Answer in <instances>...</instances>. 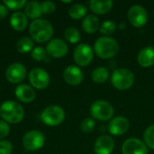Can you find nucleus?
<instances>
[{
	"instance_id": "25",
	"label": "nucleus",
	"mask_w": 154,
	"mask_h": 154,
	"mask_svg": "<svg viewBox=\"0 0 154 154\" xmlns=\"http://www.w3.org/2000/svg\"><path fill=\"white\" fill-rule=\"evenodd\" d=\"M109 78V71L106 68L98 67L95 69L92 72V79L95 83H104Z\"/></svg>"
},
{
	"instance_id": "12",
	"label": "nucleus",
	"mask_w": 154,
	"mask_h": 154,
	"mask_svg": "<svg viewBox=\"0 0 154 154\" xmlns=\"http://www.w3.org/2000/svg\"><path fill=\"white\" fill-rule=\"evenodd\" d=\"M69 51L68 44L61 39H52L46 46V51L49 56L55 59H60L64 57Z\"/></svg>"
},
{
	"instance_id": "21",
	"label": "nucleus",
	"mask_w": 154,
	"mask_h": 154,
	"mask_svg": "<svg viewBox=\"0 0 154 154\" xmlns=\"http://www.w3.org/2000/svg\"><path fill=\"white\" fill-rule=\"evenodd\" d=\"M24 14L30 19H32V20L39 19L42 14V8H41V3L37 1L27 2L24 6Z\"/></svg>"
},
{
	"instance_id": "8",
	"label": "nucleus",
	"mask_w": 154,
	"mask_h": 154,
	"mask_svg": "<svg viewBox=\"0 0 154 154\" xmlns=\"http://www.w3.org/2000/svg\"><path fill=\"white\" fill-rule=\"evenodd\" d=\"M29 81L33 88L42 90L46 88L50 84V75L42 68L32 69L29 72Z\"/></svg>"
},
{
	"instance_id": "14",
	"label": "nucleus",
	"mask_w": 154,
	"mask_h": 154,
	"mask_svg": "<svg viewBox=\"0 0 154 154\" xmlns=\"http://www.w3.org/2000/svg\"><path fill=\"white\" fill-rule=\"evenodd\" d=\"M63 79L66 83L71 86H78L83 80V73L81 69L74 65L68 66L63 71Z\"/></svg>"
},
{
	"instance_id": "9",
	"label": "nucleus",
	"mask_w": 154,
	"mask_h": 154,
	"mask_svg": "<svg viewBox=\"0 0 154 154\" xmlns=\"http://www.w3.org/2000/svg\"><path fill=\"white\" fill-rule=\"evenodd\" d=\"M73 58L77 65L80 67H87L92 62L93 51L91 47L86 43L79 44L73 52Z\"/></svg>"
},
{
	"instance_id": "33",
	"label": "nucleus",
	"mask_w": 154,
	"mask_h": 154,
	"mask_svg": "<svg viewBox=\"0 0 154 154\" xmlns=\"http://www.w3.org/2000/svg\"><path fill=\"white\" fill-rule=\"evenodd\" d=\"M14 151V146L11 142L7 140L0 141V154H12Z\"/></svg>"
},
{
	"instance_id": "31",
	"label": "nucleus",
	"mask_w": 154,
	"mask_h": 154,
	"mask_svg": "<svg viewBox=\"0 0 154 154\" xmlns=\"http://www.w3.org/2000/svg\"><path fill=\"white\" fill-rule=\"evenodd\" d=\"M96 126V123L95 120L93 118H86L82 121L81 125H80V129L82 132L84 133H91Z\"/></svg>"
},
{
	"instance_id": "30",
	"label": "nucleus",
	"mask_w": 154,
	"mask_h": 154,
	"mask_svg": "<svg viewBox=\"0 0 154 154\" xmlns=\"http://www.w3.org/2000/svg\"><path fill=\"white\" fill-rule=\"evenodd\" d=\"M3 3L7 7V9L17 11L24 7L27 2L25 0H4Z\"/></svg>"
},
{
	"instance_id": "16",
	"label": "nucleus",
	"mask_w": 154,
	"mask_h": 154,
	"mask_svg": "<svg viewBox=\"0 0 154 154\" xmlns=\"http://www.w3.org/2000/svg\"><path fill=\"white\" fill-rule=\"evenodd\" d=\"M14 94L16 98L23 103H32L36 97L34 88L28 84L18 85L14 89Z\"/></svg>"
},
{
	"instance_id": "3",
	"label": "nucleus",
	"mask_w": 154,
	"mask_h": 154,
	"mask_svg": "<svg viewBox=\"0 0 154 154\" xmlns=\"http://www.w3.org/2000/svg\"><path fill=\"white\" fill-rule=\"evenodd\" d=\"M94 51L100 59L108 60L117 54L119 51V45L115 39L103 36L95 42Z\"/></svg>"
},
{
	"instance_id": "1",
	"label": "nucleus",
	"mask_w": 154,
	"mask_h": 154,
	"mask_svg": "<svg viewBox=\"0 0 154 154\" xmlns=\"http://www.w3.org/2000/svg\"><path fill=\"white\" fill-rule=\"evenodd\" d=\"M29 32L33 42L44 43L51 38L53 34V27L51 23L42 18L33 20L29 25Z\"/></svg>"
},
{
	"instance_id": "7",
	"label": "nucleus",
	"mask_w": 154,
	"mask_h": 154,
	"mask_svg": "<svg viewBox=\"0 0 154 154\" xmlns=\"http://www.w3.org/2000/svg\"><path fill=\"white\" fill-rule=\"evenodd\" d=\"M45 143L44 134L37 130L27 132L23 137V145L26 151L36 152L42 149Z\"/></svg>"
},
{
	"instance_id": "2",
	"label": "nucleus",
	"mask_w": 154,
	"mask_h": 154,
	"mask_svg": "<svg viewBox=\"0 0 154 154\" xmlns=\"http://www.w3.org/2000/svg\"><path fill=\"white\" fill-rule=\"evenodd\" d=\"M0 116L7 124L16 125L23 121L24 111L19 103L13 100H6L0 106Z\"/></svg>"
},
{
	"instance_id": "24",
	"label": "nucleus",
	"mask_w": 154,
	"mask_h": 154,
	"mask_svg": "<svg viewBox=\"0 0 154 154\" xmlns=\"http://www.w3.org/2000/svg\"><path fill=\"white\" fill-rule=\"evenodd\" d=\"M87 13H88L87 7L81 4H75L71 5L69 9V14L74 20H79L85 17Z\"/></svg>"
},
{
	"instance_id": "18",
	"label": "nucleus",
	"mask_w": 154,
	"mask_h": 154,
	"mask_svg": "<svg viewBox=\"0 0 154 154\" xmlns=\"http://www.w3.org/2000/svg\"><path fill=\"white\" fill-rule=\"evenodd\" d=\"M138 63L143 68H150L154 65V47L148 46L142 49L137 56Z\"/></svg>"
},
{
	"instance_id": "5",
	"label": "nucleus",
	"mask_w": 154,
	"mask_h": 154,
	"mask_svg": "<svg viewBox=\"0 0 154 154\" xmlns=\"http://www.w3.org/2000/svg\"><path fill=\"white\" fill-rule=\"evenodd\" d=\"M41 119L48 126H57L64 121L65 112L59 106H50L43 109Z\"/></svg>"
},
{
	"instance_id": "10",
	"label": "nucleus",
	"mask_w": 154,
	"mask_h": 154,
	"mask_svg": "<svg viewBox=\"0 0 154 154\" xmlns=\"http://www.w3.org/2000/svg\"><path fill=\"white\" fill-rule=\"evenodd\" d=\"M5 79L12 84L21 83L26 77V68L20 62H14L9 65L5 73Z\"/></svg>"
},
{
	"instance_id": "6",
	"label": "nucleus",
	"mask_w": 154,
	"mask_h": 154,
	"mask_svg": "<svg viewBox=\"0 0 154 154\" xmlns=\"http://www.w3.org/2000/svg\"><path fill=\"white\" fill-rule=\"evenodd\" d=\"M90 115L97 120L107 121L114 116V107L106 100H97L90 106Z\"/></svg>"
},
{
	"instance_id": "27",
	"label": "nucleus",
	"mask_w": 154,
	"mask_h": 154,
	"mask_svg": "<svg viewBox=\"0 0 154 154\" xmlns=\"http://www.w3.org/2000/svg\"><path fill=\"white\" fill-rule=\"evenodd\" d=\"M99 30H100V32L102 34H104L106 37H108V36L112 35L116 32V24L112 20H106V21H105L101 24Z\"/></svg>"
},
{
	"instance_id": "35",
	"label": "nucleus",
	"mask_w": 154,
	"mask_h": 154,
	"mask_svg": "<svg viewBox=\"0 0 154 154\" xmlns=\"http://www.w3.org/2000/svg\"><path fill=\"white\" fill-rule=\"evenodd\" d=\"M8 14V9L4 4H0V20L5 18Z\"/></svg>"
},
{
	"instance_id": "26",
	"label": "nucleus",
	"mask_w": 154,
	"mask_h": 154,
	"mask_svg": "<svg viewBox=\"0 0 154 154\" xmlns=\"http://www.w3.org/2000/svg\"><path fill=\"white\" fill-rule=\"evenodd\" d=\"M64 38L69 43L75 44V43H78L80 41L81 35H80L79 31L77 28H75V27H68L64 31Z\"/></svg>"
},
{
	"instance_id": "34",
	"label": "nucleus",
	"mask_w": 154,
	"mask_h": 154,
	"mask_svg": "<svg viewBox=\"0 0 154 154\" xmlns=\"http://www.w3.org/2000/svg\"><path fill=\"white\" fill-rule=\"evenodd\" d=\"M9 133H10L9 125L4 120H0V140L5 138L9 134Z\"/></svg>"
},
{
	"instance_id": "23",
	"label": "nucleus",
	"mask_w": 154,
	"mask_h": 154,
	"mask_svg": "<svg viewBox=\"0 0 154 154\" xmlns=\"http://www.w3.org/2000/svg\"><path fill=\"white\" fill-rule=\"evenodd\" d=\"M34 48V42L32 38L22 37L16 42V49L20 53H28L31 52Z\"/></svg>"
},
{
	"instance_id": "19",
	"label": "nucleus",
	"mask_w": 154,
	"mask_h": 154,
	"mask_svg": "<svg viewBox=\"0 0 154 154\" xmlns=\"http://www.w3.org/2000/svg\"><path fill=\"white\" fill-rule=\"evenodd\" d=\"M10 25L14 30L17 32H22L26 29L28 25V17L25 15L24 13L17 11L14 13L10 17Z\"/></svg>"
},
{
	"instance_id": "17",
	"label": "nucleus",
	"mask_w": 154,
	"mask_h": 154,
	"mask_svg": "<svg viewBox=\"0 0 154 154\" xmlns=\"http://www.w3.org/2000/svg\"><path fill=\"white\" fill-rule=\"evenodd\" d=\"M115 143L112 137L108 135H102L98 137L94 145V152L96 154H111L114 150Z\"/></svg>"
},
{
	"instance_id": "20",
	"label": "nucleus",
	"mask_w": 154,
	"mask_h": 154,
	"mask_svg": "<svg viewBox=\"0 0 154 154\" xmlns=\"http://www.w3.org/2000/svg\"><path fill=\"white\" fill-rule=\"evenodd\" d=\"M114 2L112 0H92L89 2L90 10L97 14H105L108 13L113 7Z\"/></svg>"
},
{
	"instance_id": "15",
	"label": "nucleus",
	"mask_w": 154,
	"mask_h": 154,
	"mask_svg": "<svg viewBox=\"0 0 154 154\" xmlns=\"http://www.w3.org/2000/svg\"><path fill=\"white\" fill-rule=\"evenodd\" d=\"M129 126L130 124L127 118L124 116H116L110 121L108 125V130L113 135H123L127 132Z\"/></svg>"
},
{
	"instance_id": "29",
	"label": "nucleus",
	"mask_w": 154,
	"mask_h": 154,
	"mask_svg": "<svg viewBox=\"0 0 154 154\" xmlns=\"http://www.w3.org/2000/svg\"><path fill=\"white\" fill-rule=\"evenodd\" d=\"M144 143L149 148L154 150V125L149 126L143 134Z\"/></svg>"
},
{
	"instance_id": "28",
	"label": "nucleus",
	"mask_w": 154,
	"mask_h": 154,
	"mask_svg": "<svg viewBox=\"0 0 154 154\" xmlns=\"http://www.w3.org/2000/svg\"><path fill=\"white\" fill-rule=\"evenodd\" d=\"M47 55L46 49H44L42 46H36L33 48V50L31 51V57L35 61H42L44 60Z\"/></svg>"
},
{
	"instance_id": "22",
	"label": "nucleus",
	"mask_w": 154,
	"mask_h": 154,
	"mask_svg": "<svg viewBox=\"0 0 154 154\" xmlns=\"http://www.w3.org/2000/svg\"><path fill=\"white\" fill-rule=\"evenodd\" d=\"M81 26L87 33H94L99 29V20L96 15L88 14L83 19Z\"/></svg>"
},
{
	"instance_id": "11",
	"label": "nucleus",
	"mask_w": 154,
	"mask_h": 154,
	"mask_svg": "<svg viewBox=\"0 0 154 154\" xmlns=\"http://www.w3.org/2000/svg\"><path fill=\"white\" fill-rule=\"evenodd\" d=\"M128 20L134 27H143L147 23L148 13L143 6L140 5H134L131 6L128 11Z\"/></svg>"
},
{
	"instance_id": "4",
	"label": "nucleus",
	"mask_w": 154,
	"mask_h": 154,
	"mask_svg": "<svg viewBox=\"0 0 154 154\" xmlns=\"http://www.w3.org/2000/svg\"><path fill=\"white\" fill-rule=\"evenodd\" d=\"M111 83L118 90H127L134 83V75L127 69H117L112 73Z\"/></svg>"
},
{
	"instance_id": "13",
	"label": "nucleus",
	"mask_w": 154,
	"mask_h": 154,
	"mask_svg": "<svg viewBox=\"0 0 154 154\" xmlns=\"http://www.w3.org/2000/svg\"><path fill=\"white\" fill-rule=\"evenodd\" d=\"M123 154H148L147 146L143 142L136 138L127 139L122 147Z\"/></svg>"
},
{
	"instance_id": "32",
	"label": "nucleus",
	"mask_w": 154,
	"mask_h": 154,
	"mask_svg": "<svg viewBox=\"0 0 154 154\" xmlns=\"http://www.w3.org/2000/svg\"><path fill=\"white\" fill-rule=\"evenodd\" d=\"M41 8H42V14H51L55 12L56 5L51 1H44L42 3H41Z\"/></svg>"
}]
</instances>
